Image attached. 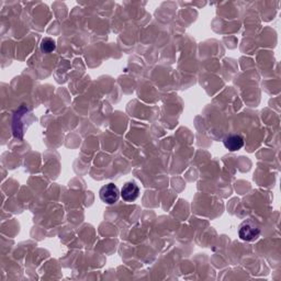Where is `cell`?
<instances>
[{"label": "cell", "instance_id": "obj_1", "mask_svg": "<svg viewBox=\"0 0 281 281\" xmlns=\"http://www.w3.org/2000/svg\"><path fill=\"white\" fill-rule=\"evenodd\" d=\"M259 233L260 229L258 225L255 222L250 221V220L244 222L238 231L239 237L245 242H252L254 239H256L259 236Z\"/></svg>", "mask_w": 281, "mask_h": 281}, {"label": "cell", "instance_id": "obj_2", "mask_svg": "<svg viewBox=\"0 0 281 281\" xmlns=\"http://www.w3.org/2000/svg\"><path fill=\"white\" fill-rule=\"evenodd\" d=\"M100 199L107 204H113L120 198V190L114 183H108L100 190Z\"/></svg>", "mask_w": 281, "mask_h": 281}, {"label": "cell", "instance_id": "obj_3", "mask_svg": "<svg viewBox=\"0 0 281 281\" xmlns=\"http://www.w3.org/2000/svg\"><path fill=\"white\" fill-rule=\"evenodd\" d=\"M120 196L126 202H133L140 196V188L135 182H126L121 189Z\"/></svg>", "mask_w": 281, "mask_h": 281}, {"label": "cell", "instance_id": "obj_4", "mask_svg": "<svg viewBox=\"0 0 281 281\" xmlns=\"http://www.w3.org/2000/svg\"><path fill=\"white\" fill-rule=\"evenodd\" d=\"M223 143H224V146H225L228 151L236 152L238 150H241L244 146V139L241 135L233 134V135L226 136L225 139H224Z\"/></svg>", "mask_w": 281, "mask_h": 281}, {"label": "cell", "instance_id": "obj_5", "mask_svg": "<svg viewBox=\"0 0 281 281\" xmlns=\"http://www.w3.org/2000/svg\"><path fill=\"white\" fill-rule=\"evenodd\" d=\"M55 49L56 43L52 39L45 38L42 40V42H41V51L44 53H52Z\"/></svg>", "mask_w": 281, "mask_h": 281}]
</instances>
